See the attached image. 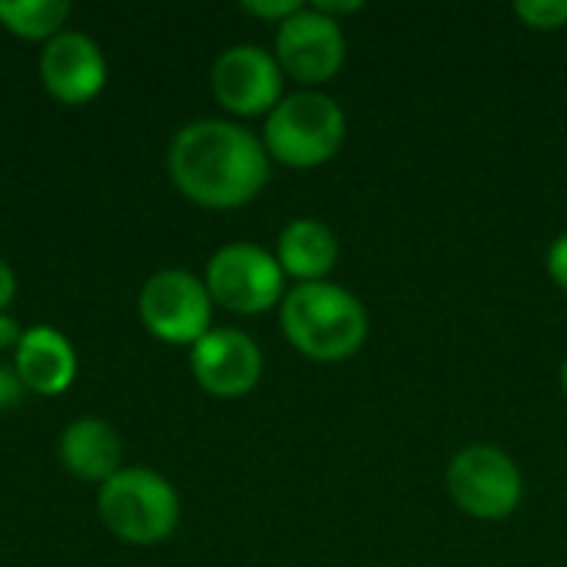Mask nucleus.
I'll return each mask as SVG.
<instances>
[{
	"mask_svg": "<svg viewBox=\"0 0 567 567\" xmlns=\"http://www.w3.org/2000/svg\"><path fill=\"white\" fill-rule=\"evenodd\" d=\"M56 452H60L63 468L73 478L90 482V485H103L123 468V439L106 419H96V415L73 419L60 432Z\"/></svg>",
	"mask_w": 567,
	"mask_h": 567,
	"instance_id": "13",
	"label": "nucleus"
},
{
	"mask_svg": "<svg viewBox=\"0 0 567 567\" xmlns=\"http://www.w3.org/2000/svg\"><path fill=\"white\" fill-rule=\"evenodd\" d=\"M140 319L166 346H196L213 329V299L199 276L159 269L140 289Z\"/></svg>",
	"mask_w": 567,
	"mask_h": 567,
	"instance_id": "7",
	"label": "nucleus"
},
{
	"mask_svg": "<svg viewBox=\"0 0 567 567\" xmlns=\"http://www.w3.org/2000/svg\"><path fill=\"white\" fill-rule=\"evenodd\" d=\"M243 10L249 17H259V20H269V23L279 27L282 20H289L292 13H299L302 3H296V0H246Z\"/></svg>",
	"mask_w": 567,
	"mask_h": 567,
	"instance_id": "17",
	"label": "nucleus"
},
{
	"mask_svg": "<svg viewBox=\"0 0 567 567\" xmlns=\"http://www.w3.org/2000/svg\"><path fill=\"white\" fill-rule=\"evenodd\" d=\"M203 282L213 306H223L236 316H259L286 299V272L276 252L256 243H229L216 249Z\"/></svg>",
	"mask_w": 567,
	"mask_h": 567,
	"instance_id": "6",
	"label": "nucleus"
},
{
	"mask_svg": "<svg viewBox=\"0 0 567 567\" xmlns=\"http://www.w3.org/2000/svg\"><path fill=\"white\" fill-rule=\"evenodd\" d=\"M173 186L206 209H239L252 203L272 173V159L256 133L229 120L186 123L169 143Z\"/></svg>",
	"mask_w": 567,
	"mask_h": 567,
	"instance_id": "1",
	"label": "nucleus"
},
{
	"mask_svg": "<svg viewBox=\"0 0 567 567\" xmlns=\"http://www.w3.org/2000/svg\"><path fill=\"white\" fill-rule=\"evenodd\" d=\"M548 276L561 292H567V233H561L548 249Z\"/></svg>",
	"mask_w": 567,
	"mask_h": 567,
	"instance_id": "18",
	"label": "nucleus"
},
{
	"mask_svg": "<svg viewBox=\"0 0 567 567\" xmlns=\"http://www.w3.org/2000/svg\"><path fill=\"white\" fill-rule=\"evenodd\" d=\"M342 140L346 113L332 96L319 90H299L282 96L262 126V146L269 159L289 169L326 166L342 150Z\"/></svg>",
	"mask_w": 567,
	"mask_h": 567,
	"instance_id": "4",
	"label": "nucleus"
},
{
	"mask_svg": "<svg viewBox=\"0 0 567 567\" xmlns=\"http://www.w3.org/2000/svg\"><path fill=\"white\" fill-rule=\"evenodd\" d=\"M23 382L20 375L13 372V365H0V409H10L23 399Z\"/></svg>",
	"mask_w": 567,
	"mask_h": 567,
	"instance_id": "19",
	"label": "nucleus"
},
{
	"mask_svg": "<svg viewBox=\"0 0 567 567\" xmlns=\"http://www.w3.org/2000/svg\"><path fill=\"white\" fill-rule=\"evenodd\" d=\"M561 389H565V395H567V359L561 362Z\"/></svg>",
	"mask_w": 567,
	"mask_h": 567,
	"instance_id": "23",
	"label": "nucleus"
},
{
	"mask_svg": "<svg viewBox=\"0 0 567 567\" xmlns=\"http://www.w3.org/2000/svg\"><path fill=\"white\" fill-rule=\"evenodd\" d=\"M282 76L276 53L256 43H236L216 56L209 90L233 116H269L282 100Z\"/></svg>",
	"mask_w": 567,
	"mask_h": 567,
	"instance_id": "8",
	"label": "nucleus"
},
{
	"mask_svg": "<svg viewBox=\"0 0 567 567\" xmlns=\"http://www.w3.org/2000/svg\"><path fill=\"white\" fill-rule=\"evenodd\" d=\"M276 63L306 86L329 83L346 63L342 23L316 7H302L276 27Z\"/></svg>",
	"mask_w": 567,
	"mask_h": 567,
	"instance_id": "9",
	"label": "nucleus"
},
{
	"mask_svg": "<svg viewBox=\"0 0 567 567\" xmlns=\"http://www.w3.org/2000/svg\"><path fill=\"white\" fill-rule=\"evenodd\" d=\"M515 17L532 30H561L567 27V0H518Z\"/></svg>",
	"mask_w": 567,
	"mask_h": 567,
	"instance_id": "16",
	"label": "nucleus"
},
{
	"mask_svg": "<svg viewBox=\"0 0 567 567\" xmlns=\"http://www.w3.org/2000/svg\"><path fill=\"white\" fill-rule=\"evenodd\" d=\"M312 7H316L319 13L332 17V20H336V17H342V13H355V10H362V3H359V0H352V3H332V0H316Z\"/></svg>",
	"mask_w": 567,
	"mask_h": 567,
	"instance_id": "22",
	"label": "nucleus"
},
{
	"mask_svg": "<svg viewBox=\"0 0 567 567\" xmlns=\"http://www.w3.org/2000/svg\"><path fill=\"white\" fill-rule=\"evenodd\" d=\"M20 339H23V329H20V322H17L13 316L0 312V352H7V349H17V346H20Z\"/></svg>",
	"mask_w": 567,
	"mask_h": 567,
	"instance_id": "20",
	"label": "nucleus"
},
{
	"mask_svg": "<svg viewBox=\"0 0 567 567\" xmlns=\"http://www.w3.org/2000/svg\"><path fill=\"white\" fill-rule=\"evenodd\" d=\"M76 349L70 339L50 326L23 329L20 346L13 349V372L20 375L23 389L40 399L63 395L76 379Z\"/></svg>",
	"mask_w": 567,
	"mask_h": 567,
	"instance_id": "12",
	"label": "nucleus"
},
{
	"mask_svg": "<svg viewBox=\"0 0 567 567\" xmlns=\"http://www.w3.org/2000/svg\"><path fill=\"white\" fill-rule=\"evenodd\" d=\"M37 70L43 90L66 106H83L106 86V56L100 43L80 30H63L47 40Z\"/></svg>",
	"mask_w": 567,
	"mask_h": 567,
	"instance_id": "11",
	"label": "nucleus"
},
{
	"mask_svg": "<svg viewBox=\"0 0 567 567\" xmlns=\"http://www.w3.org/2000/svg\"><path fill=\"white\" fill-rule=\"evenodd\" d=\"M196 385L213 399H243L262 379V352L252 336L239 329H209L189 349Z\"/></svg>",
	"mask_w": 567,
	"mask_h": 567,
	"instance_id": "10",
	"label": "nucleus"
},
{
	"mask_svg": "<svg viewBox=\"0 0 567 567\" xmlns=\"http://www.w3.org/2000/svg\"><path fill=\"white\" fill-rule=\"evenodd\" d=\"M279 326L289 346L312 362L352 359L369 339L365 306L336 282H306L286 292Z\"/></svg>",
	"mask_w": 567,
	"mask_h": 567,
	"instance_id": "2",
	"label": "nucleus"
},
{
	"mask_svg": "<svg viewBox=\"0 0 567 567\" xmlns=\"http://www.w3.org/2000/svg\"><path fill=\"white\" fill-rule=\"evenodd\" d=\"M70 20V3L63 0H0V23L7 33L47 43L56 33H63V23Z\"/></svg>",
	"mask_w": 567,
	"mask_h": 567,
	"instance_id": "15",
	"label": "nucleus"
},
{
	"mask_svg": "<svg viewBox=\"0 0 567 567\" xmlns=\"http://www.w3.org/2000/svg\"><path fill=\"white\" fill-rule=\"evenodd\" d=\"M445 485L458 512L478 522H502L515 515L525 495L515 458L488 442H475L455 452L445 472Z\"/></svg>",
	"mask_w": 567,
	"mask_h": 567,
	"instance_id": "5",
	"label": "nucleus"
},
{
	"mask_svg": "<svg viewBox=\"0 0 567 567\" xmlns=\"http://www.w3.org/2000/svg\"><path fill=\"white\" fill-rule=\"evenodd\" d=\"M96 512L113 538L136 548H150L176 532L179 495L166 475L143 465H130L100 485Z\"/></svg>",
	"mask_w": 567,
	"mask_h": 567,
	"instance_id": "3",
	"label": "nucleus"
},
{
	"mask_svg": "<svg viewBox=\"0 0 567 567\" xmlns=\"http://www.w3.org/2000/svg\"><path fill=\"white\" fill-rule=\"evenodd\" d=\"M13 296H17V276H13L10 262H7V259H0V312H7V309H10Z\"/></svg>",
	"mask_w": 567,
	"mask_h": 567,
	"instance_id": "21",
	"label": "nucleus"
},
{
	"mask_svg": "<svg viewBox=\"0 0 567 567\" xmlns=\"http://www.w3.org/2000/svg\"><path fill=\"white\" fill-rule=\"evenodd\" d=\"M276 259L289 279L299 286L306 282H326V276L339 262V239L336 233L319 219H292L276 239Z\"/></svg>",
	"mask_w": 567,
	"mask_h": 567,
	"instance_id": "14",
	"label": "nucleus"
}]
</instances>
